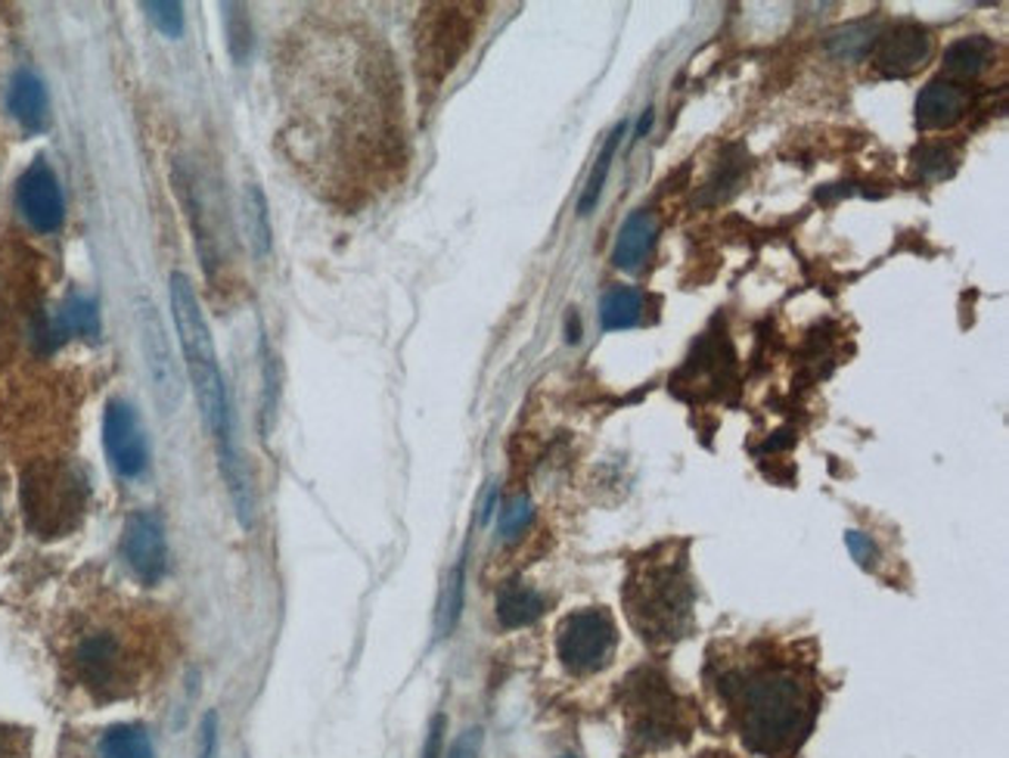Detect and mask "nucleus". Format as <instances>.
I'll return each mask as SVG.
<instances>
[{
	"mask_svg": "<svg viewBox=\"0 0 1009 758\" xmlns=\"http://www.w3.org/2000/svg\"><path fill=\"white\" fill-rule=\"evenodd\" d=\"M995 57V44L981 34L972 38H960L945 50V69L957 78H976L988 69V62Z\"/></svg>",
	"mask_w": 1009,
	"mask_h": 758,
	"instance_id": "obj_16",
	"label": "nucleus"
},
{
	"mask_svg": "<svg viewBox=\"0 0 1009 758\" xmlns=\"http://www.w3.org/2000/svg\"><path fill=\"white\" fill-rule=\"evenodd\" d=\"M441 737H444V715H436L426 746H422V758H441Z\"/></svg>",
	"mask_w": 1009,
	"mask_h": 758,
	"instance_id": "obj_31",
	"label": "nucleus"
},
{
	"mask_svg": "<svg viewBox=\"0 0 1009 758\" xmlns=\"http://www.w3.org/2000/svg\"><path fill=\"white\" fill-rule=\"evenodd\" d=\"M531 516H535V510H531V501H528V498H522V495H519V498H512V501L503 507V513H500V522H498L500 538H503V541L519 538V535L528 529Z\"/></svg>",
	"mask_w": 1009,
	"mask_h": 758,
	"instance_id": "obj_25",
	"label": "nucleus"
},
{
	"mask_svg": "<svg viewBox=\"0 0 1009 758\" xmlns=\"http://www.w3.org/2000/svg\"><path fill=\"white\" fill-rule=\"evenodd\" d=\"M950 168H953V156H950V150H945V147H922V150L917 152L919 178L935 181V178H945Z\"/></svg>",
	"mask_w": 1009,
	"mask_h": 758,
	"instance_id": "obj_27",
	"label": "nucleus"
},
{
	"mask_svg": "<svg viewBox=\"0 0 1009 758\" xmlns=\"http://www.w3.org/2000/svg\"><path fill=\"white\" fill-rule=\"evenodd\" d=\"M277 395H280V367L271 351L264 349V401H261V420H264V432L271 429L273 413H277Z\"/></svg>",
	"mask_w": 1009,
	"mask_h": 758,
	"instance_id": "obj_26",
	"label": "nucleus"
},
{
	"mask_svg": "<svg viewBox=\"0 0 1009 758\" xmlns=\"http://www.w3.org/2000/svg\"><path fill=\"white\" fill-rule=\"evenodd\" d=\"M168 292H171V318L178 327V339H181L183 361L190 370L193 392H197V405L202 410V420L209 426L211 439L218 441V463H221V476H224L227 491H230V501H233L242 529H252V488H249V476L242 467L240 451L233 445L230 401H227L224 377H221V367H218V351H214L209 320L202 315L197 289H193L187 273H171Z\"/></svg>",
	"mask_w": 1009,
	"mask_h": 758,
	"instance_id": "obj_1",
	"label": "nucleus"
},
{
	"mask_svg": "<svg viewBox=\"0 0 1009 758\" xmlns=\"http://www.w3.org/2000/svg\"><path fill=\"white\" fill-rule=\"evenodd\" d=\"M739 737L752 752L780 756L811 730L813 697L796 671L780 666L749 668L727 684Z\"/></svg>",
	"mask_w": 1009,
	"mask_h": 758,
	"instance_id": "obj_2",
	"label": "nucleus"
},
{
	"mask_svg": "<svg viewBox=\"0 0 1009 758\" xmlns=\"http://www.w3.org/2000/svg\"><path fill=\"white\" fill-rule=\"evenodd\" d=\"M543 612V597L528 585H507L498 594V622L503 628H526L538 622Z\"/></svg>",
	"mask_w": 1009,
	"mask_h": 758,
	"instance_id": "obj_15",
	"label": "nucleus"
},
{
	"mask_svg": "<svg viewBox=\"0 0 1009 758\" xmlns=\"http://www.w3.org/2000/svg\"><path fill=\"white\" fill-rule=\"evenodd\" d=\"M966 91L948 78L929 81L917 97V124L922 131H941L963 119Z\"/></svg>",
	"mask_w": 1009,
	"mask_h": 758,
	"instance_id": "obj_12",
	"label": "nucleus"
},
{
	"mask_svg": "<svg viewBox=\"0 0 1009 758\" xmlns=\"http://www.w3.org/2000/svg\"><path fill=\"white\" fill-rule=\"evenodd\" d=\"M88 486L76 467L38 463L22 479V507L29 526L41 538H57L76 526L84 513Z\"/></svg>",
	"mask_w": 1009,
	"mask_h": 758,
	"instance_id": "obj_4",
	"label": "nucleus"
},
{
	"mask_svg": "<svg viewBox=\"0 0 1009 758\" xmlns=\"http://www.w3.org/2000/svg\"><path fill=\"white\" fill-rule=\"evenodd\" d=\"M16 206L38 233H57L62 228L66 202H62L60 181L44 159H34L22 171V178L16 183Z\"/></svg>",
	"mask_w": 1009,
	"mask_h": 758,
	"instance_id": "obj_8",
	"label": "nucleus"
},
{
	"mask_svg": "<svg viewBox=\"0 0 1009 758\" xmlns=\"http://www.w3.org/2000/svg\"><path fill=\"white\" fill-rule=\"evenodd\" d=\"M616 644V622L603 609H578L562 619L557 631L559 662L572 675H593L609 666Z\"/></svg>",
	"mask_w": 1009,
	"mask_h": 758,
	"instance_id": "obj_5",
	"label": "nucleus"
},
{
	"mask_svg": "<svg viewBox=\"0 0 1009 758\" xmlns=\"http://www.w3.org/2000/svg\"><path fill=\"white\" fill-rule=\"evenodd\" d=\"M929 57H932L929 31L922 29V26H913V22H905V26H898V29H891L889 34L879 38L876 62H879V69L886 76L905 78L910 72L922 69L929 62Z\"/></svg>",
	"mask_w": 1009,
	"mask_h": 758,
	"instance_id": "obj_11",
	"label": "nucleus"
},
{
	"mask_svg": "<svg viewBox=\"0 0 1009 758\" xmlns=\"http://www.w3.org/2000/svg\"><path fill=\"white\" fill-rule=\"evenodd\" d=\"M0 758H16V756H13V749H10V746L3 744V740H0Z\"/></svg>",
	"mask_w": 1009,
	"mask_h": 758,
	"instance_id": "obj_33",
	"label": "nucleus"
},
{
	"mask_svg": "<svg viewBox=\"0 0 1009 758\" xmlns=\"http://www.w3.org/2000/svg\"><path fill=\"white\" fill-rule=\"evenodd\" d=\"M156 29L168 34V38H181L183 31V7L174 0H147L140 3Z\"/></svg>",
	"mask_w": 1009,
	"mask_h": 758,
	"instance_id": "obj_24",
	"label": "nucleus"
},
{
	"mask_svg": "<svg viewBox=\"0 0 1009 758\" xmlns=\"http://www.w3.org/2000/svg\"><path fill=\"white\" fill-rule=\"evenodd\" d=\"M463 594H467V562L460 560L448 576L444 594H441V604H438V637H448L460 622V612H463Z\"/></svg>",
	"mask_w": 1009,
	"mask_h": 758,
	"instance_id": "obj_22",
	"label": "nucleus"
},
{
	"mask_svg": "<svg viewBox=\"0 0 1009 758\" xmlns=\"http://www.w3.org/2000/svg\"><path fill=\"white\" fill-rule=\"evenodd\" d=\"M845 545L851 550V557L858 560V566L863 569H876L879 566V547L873 545V538L870 535H863V531H845Z\"/></svg>",
	"mask_w": 1009,
	"mask_h": 758,
	"instance_id": "obj_28",
	"label": "nucleus"
},
{
	"mask_svg": "<svg viewBox=\"0 0 1009 758\" xmlns=\"http://www.w3.org/2000/svg\"><path fill=\"white\" fill-rule=\"evenodd\" d=\"M121 557L131 566L140 581L156 585L166 576L168 566V545H166V526L159 513L152 510H137L128 516L124 531H121Z\"/></svg>",
	"mask_w": 1009,
	"mask_h": 758,
	"instance_id": "obj_7",
	"label": "nucleus"
},
{
	"mask_svg": "<svg viewBox=\"0 0 1009 758\" xmlns=\"http://www.w3.org/2000/svg\"><path fill=\"white\" fill-rule=\"evenodd\" d=\"M137 323H140V346H143V358H147V367H150L156 401L162 405V410H174L183 395L181 373H178V365H174V351L168 346L166 327H162L156 308L147 299L140 302Z\"/></svg>",
	"mask_w": 1009,
	"mask_h": 758,
	"instance_id": "obj_6",
	"label": "nucleus"
},
{
	"mask_svg": "<svg viewBox=\"0 0 1009 758\" xmlns=\"http://www.w3.org/2000/svg\"><path fill=\"white\" fill-rule=\"evenodd\" d=\"M479 749H482V730L472 728L451 746L448 758H479Z\"/></svg>",
	"mask_w": 1009,
	"mask_h": 758,
	"instance_id": "obj_30",
	"label": "nucleus"
},
{
	"mask_svg": "<svg viewBox=\"0 0 1009 758\" xmlns=\"http://www.w3.org/2000/svg\"><path fill=\"white\" fill-rule=\"evenodd\" d=\"M103 448L112 470L124 479H137L147 470V439L137 423V413L124 401H109L103 413Z\"/></svg>",
	"mask_w": 1009,
	"mask_h": 758,
	"instance_id": "obj_9",
	"label": "nucleus"
},
{
	"mask_svg": "<svg viewBox=\"0 0 1009 758\" xmlns=\"http://www.w3.org/2000/svg\"><path fill=\"white\" fill-rule=\"evenodd\" d=\"M121 644L116 635L109 631H93V635L81 637L76 650V671L81 684L93 690V694H112L116 684L121 681Z\"/></svg>",
	"mask_w": 1009,
	"mask_h": 758,
	"instance_id": "obj_10",
	"label": "nucleus"
},
{
	"mask_svg": "<svg viewBox=\"0 0 1009 758\" xmlns=\"http://www.w3.org/2000/svg\"><path fill=\"white\" fill-rule=\"evenodd\" d=\"M218 756V715L209 712L199 725V756L197 758H214Z\"/></svg>",
	"mask_w": 1009,
	"mask_h": 758,
	"instance_id": "obj_29",
	"label": "nucleus"
},
{
	"mask_svg": "<svg viewBox=\"0 0 1009 758\" xmlns=\"http://www.w3.org/2000/svg\"><path fill=\"white\" fill-rule=\"evenodd\" d=\"M628 612L637 631L656 640L680 637L690 619V581L683 576V562H652L637 572L628 585Z\"/></svg>",
	"mask_w": 1009,
	"mask_h": 758,
	"instance_id": "obj_3",
	"label": "nucleus"
},
{
	"mask_svg": "<svg viewBox=\"0 0 1009 758\" xmlns=\"http://www.w3.org/2000/svg\"><path fill=\"white\" fill-rule=\"evenodd\" d=\"M656 230H659L656 215L647 212V209H637V212L628 215V221L618 230L616 249H612V265L628 273L640 271V265L647 261L649 249L656 243Z\"/></svg>",
	"mask_w": 1009,
	"mask_h": 758,
	"instance_id": "obj_14",
	"label": "nucleus"
},
{
	"mask_svg": "<svg viewBox=\"0 0 1009 758\" xmlns=\"http://www.w3.org/2000/svg\"><path fill=\"white\" fill-rule=\"evenodd\" d=\"M621 137H625V122L612 128V134L606 137L603 150H600V156H597V166H593V171H590L588 187H585V193H581V199H578V212L581 215L593 212L597 199H600V193H603V183H606V178H609V168H612V159H616V150H618V143H621Z\"/></svg>",
	"mask_w": 1009,
	"mask_h": 758,
	"instance_id": "obj_23",
	"label": "nucleus"
},
{
	"mask_svg": "<svg viewBox=\"0 0 1009 758\" xmlns=\"http://www.w3.org/2000/svg\"><path fill=\"white\" fill-rule=\"evenodd\" d=\"M7 103H10V112H13V119L29 134H38V131H44L47 122H50V107H47V91H44V81L29 72V69H19L10 81V91H7Z\"/></svg>",
	"mask_w": 1009,
	"mask_h": 758,
	"instance_id": "obj_13",
	"label": "nucleus"
},
{
	"mask_svg": "<svg viewBox=\"0 0 1009 758\" xmlns=\"http://www.w3.org/2000/svg\"><path fill=\"white\" fill-rule=\"evenodd\" d=\"M640 311H643L640 292L631 287H616L603 296L600 320H603L606 330H631L640 323Z\"/></svg>",
	"mask_w": 1009,
	"mask_h": 758,
	"instance_id": "obj_19",
	"label": "nucleus"
},
{
	"mask_svg": "<svg viewBox=\"0 0 1009 758\" xmlns=\"http://www.w3.org/2000/svg\"><path fill=\"white\" fill-rule=\"evenodd\" d=\"M649 122H652V112H649L647 109V116H643V119H640V128H637V137H643L649 131Z\"/></svg>",
	"mask_w": 1009,
	"mask_h": 758,
	"instance_id": "obj_32",
	"label": "nucleus"
},
{
	"mask_svg": "<svg viewBox=\"0 0 1009 758\" xmlns=\"http://www.w3.org/2000/svg\"><path fill=\"white\" fill-rule=\"evenodd\" d=\"M57 323H60V330L66 336L78 333L88 336V339H97V336H100V311H97V302L88 299V296H69L66 305L57 311Z\"/></svg>",
	"mask_w": 1009,
	"mask_h": 758,
	"instance_id": "obj_21",
	"label": "nucleus"
},
{
	"mask_svg": "<svg viewBox=\"0 0 1009 758\" xmlns=\"http://www.w3.org/2000/svg\"><path fill=\"white\" fill-rule=\"evenodd\" d=\"M242 215H246V233H249L252 252H256V258H264L271 252V218H268V199H264L258 183L246 187Z\"/></svg>",
	"mask_w": 1009,
	"mask_h": 758,
	"instance_id": "obj_17",
	"label": "nucleus"
},
{
	"mask_svg": "<svg viewBox=\"0 0 1009 758\" xmlns=\"http://www.w3.org/2000/svg\"><path fill=\"white\" fill-rule=\"evenodd\" d=\"M100 756L103 758H152L150 734L137 725H116L103 734L100 740Z\"/></svg>",
	"mask_w": 1009,
	"mask_h": 758,
	"instance_id": "obj_20",
	"label": "nucleus"
},
{
	"mask_svg": "<svg viewBox=\"0 0 1009 758\" xmlns=\"http://www.w3.org/2000/svg\"><path fill=\"white\" fill-rule=\"evenodd\" d=\"M876 34H879V26L870 22V19H863V22H848L842 29L829 31L827 50L836 60H863L867 50L876 44Z\"/></svg>",
	"mask_w": 1009,
	"mask_h": 758,
	"instance_id": "obj_18",
	"label": "nucleus"
}]
</instances>
